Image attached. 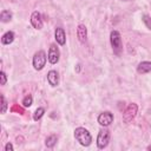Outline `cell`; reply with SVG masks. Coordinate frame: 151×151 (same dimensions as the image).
Wrapping results in <instances>:
<instances>
[{
  "label": "cell",
  "mask_w": 151,
  "mask_h": 151,
  "mask_svg": "<svg viewBox=\"0 0 151 151\" xmlns=\"http://www.w3.org/2000/svg\"><path fill=\"white\" fill-rule=\"evenodd\" d=\"M74 138L83 146H90L92 143L91 133L88 132V130H86L85 127H81V126H79L74 130Z\"/></svg>",
  "instance_id": "6da1fadb"
},
{
  "label": "cell",
  "mask_w": 151,
  "mask_h": 151,
  "mask_svg": "<svg viewBox=\"0 0 151 151\" xmlns=\"http://www.w3.org/2000/svg\"><path fill=\"white\" fill-rule=\"evenodd\" d=\"M110 42L112 46V51L116 55H120L123 52V42H122V35L117 29L111 31L110 33Z\"/></svg>",
  "instance_id": "7a4b0ae2"
},
{
  "label": "cell",
  "mask_w": 151,
  "mask_h": 151,
  "mask_svg": "<svg viewBox=\"0 0 151 151\" xmlns=\"http://www.w3.org/2000/svg\"><path fill=\"white\" fill-rule=\"evenodd\" d=\"M47 60H48V59H47V55H46L45 51L39 50V51H38V52H35V53H34V55H33L32 65H33L34 70L40 71V70H42V68L45 67V65H46V61H47Z\"/></svg>",
  "instance_id": "3957f363"
},
{
  "label": "cell",
  "mask_w": 151,
  "mask_h": 151,
  "mask_svg": "<svg viewBox=\"0 0 151 151\" xmlns=\"http://www.w3.org/2000/svg\"><path fill=\"white\" fill-rule=\"evenodd\" d=\"M110 137H111V133L107 129H101L99 132H98V136H97V146L98 149H105L110 142Z\"/></svg>",
  "instance_id": "277c9868"
},
{
  "label": "cell",
  "mask_w": 151,
  "mask_h": 151,
  "mask_svg": "<svg viewBox=\"0 0 151 151\" xmlns=\"http://www.w3.org/2000/svg\"><path fill=\"white\" fill-rule=\"evenodd\" d=\"M137 111H138V105L134 104V103H131L127 105V107L125 109V111L123 112V120L125 123H130L137 114Z\"/></svg>",
  "instance_id": "5b68a950"
},
{
  "label": "cell",
  "mask_w": 151,
  "mask_h": 151,
  "mask_svg": "<svg viewBox=\"0 0 151 151\" xmlns=\"http://www.w3.org/2000/svg\"><path fill=\"white\" fill-rule=\"evenodd\" d=\"M113 118H114V117H113V113H112V112H110V111H104V112L99 113L97 120H98V123H99L100 126L107 127V126H110V125L113 123Z\"/></svg>",
  "instance_id": "8992f818"
},
{
  "label": "cell",
  "mask_w": 151,
  "mask_h": 151,
  "mask_svg": "<svg viewBox=\"0 0 151 151\" xmlns=\"http://www.w3.org/2000/svg\"><path fill=\"white\" fill-rule=\"evenodd\" d=\"M60 58V51L58 48V46L55 44H51L50 48H48V53H47V59L51 64H57L59 61Z\"/></svg>",
  "instance_id": "52a82bcc"
},
{
  "label": "cell",
  "mask_w": 151,
  "mask_h": 151,
  "mask_svg": "<svg viewBox=\"0 0 151 151\" xmlns=\"http://www.w3.org/2000/svg\"><path fill=\"white\" fill-rule=\"evenodd\" d=\"M31 25L35 28V29H41L42 26H44V20H42V17L40 14V12L38 11H34L32 14H31Z\"/></svg>",
  "instance_id": "ba28073f"
},
{
  "label": "cell",
  "mask_w": 151,
  "mask_h": 151,
  "mask_svg": "<svg viewBox=\"0 0 151 151\" xmlns=\"http://www.w3.org/2000/svg\"><path fill=\"white\" fill-rule=\"evenodd\" d=\"M54 39L57 41V44L59 45H65L66 44V33L65 29L63 27H57L54 31Z\"/></svg>",
  "instance_id": "9c48e42d"
},
{
  "label": "cell",
  "mask_w": 151,
  "mask_h": 151,
  "mask_svg": "<svg viewBox=\"0 0 151 151\" xmlns=\"http://www.w3.org/2000/svg\"><path fill=\"white\" fill-rule=\"evenodd\" d=\"M77 37H78V40L81 42V44H85L86 40H87V28L84 24H79L78 27H77Z\"/></svg>",
  "instance_id": "30bf717a"
},
{
  "label": "cell",
  "mask_w": 151,
  "mask_h": 151,
  "mask_svg": "<svg viewBox=\"0 0 151 151\" xmlns=\"http://www.w3.org/2000/svg\"><path fill=\"white\" fill-rule=\"evenodd\" d=\"M47 81L53 87L58 86V84H59V74H58V72L54 71V70H51L47 73Z\"/></svg>",
  "instance_id": "8fae6325"
},
{
  "label": "cell",
  "mask_w": 151,
  "mask_h": 151,
  "mask_svg": "<svg viewBox=\"0 0 151 151\" xmlns=\"http://www.w3.org/2000/svg\"><path fill=\"white\" fill-rule=\"evenodd\" d=\"M151 71V61H142L138 64L137 66V72L139 74H145V73H149Z\"/></svg>",
  "instance_id": "7c38bea8"
},
{
  "label": "cell",
  "mask_w": 151,
  "mask_h": 151,
  "mask_svg": "<svg viewBox=\"0 0 151 151\" xmlns=\"http://www.w3.org/2000/svg\"><path fill=\"white\" fill-rule=\"evenodd\" d=\"M14 38H15V34L13 31H7L5 34H2L1 37V44L2 45H9L14 41Z\"/></svg>",
  "instance_id": "4fadbf2b"
},
{
  "label": "cell",
  "mask_w": 151,
  "mask_h": 151,
  "mask_svg": "<svg viewBox=\"0 0 151 151\" xmlns=\"http://www.w3.org/2000/svg\"><path fill=\"white\" fill-rule=\"evenodd\" d=\"M57 142H58V137H57L55 134H50V136L46 138V140H45V145H46L48 149H52V147L57 144Z\"/></svg>",
  "instance_id": "5bb4252c"
},
{
  "label": "cell",
  "mask_w": 151,
  "mask_h": 151,
  "mask_svg": "<svg viewBox=\"0 0 151 151\" xmlns=\"http://www.w3.org/2000/svg\"><path fill=\"white\" fill-rule=\"evenodd\" d=\"M0 20H1V22H8V21H11L12 20V13L9 11H7V9L1 11V13H0Z\"/></svg>",
  "instance_id": "9a60e30c"
},
{
  "label": "cell",
  "mask_w": 151,
  "mask_h": 151,
  "mask_svg": "<svg viewBox=\"0 0 151 151\" xmlns=\"http://www.w3.org/2000/svg\"><path fill=\"white\" fill-rule=\"evenodd\" d=\"M44 114H45V109H44V107H38V109L34 111L33 119H34L35 122H38V120H40V119L42 118Z\"/></svg>",
  "instance_id": "2e32d148"
},
{
  "label": "cell",
  "mask_w": 151,
  "mask_h": 151,
  "mask_svg": "<svg viewBox=\"0 0 151 151\" xmlns=\"http://www.w3.org/2000/svg\"><path fill=\"white\" fill-rule=\"evenodd\" d=\"M32 103H33V98L31 94H27L26 97H24V99H22V106L24 107H29L32 105Z\"/></svg>",
  "instance_id": "e0dca14e"
},
{
  "label": "cell",
  "mask_w": 151,
  "mask_h": 151,
  "mask_svg": "<svg viewBox=\"0 0 151 151\" xmlns=\"http://www.w3.org/2000/svg\"><path fill=\"white\" fill-rule=\"evenodd\" d=\"M142 20H143V22L145 24V26H146L149 29H151V17L147 15V14H143V15H142Z\"/></svg>",
  "instance_id": "ac0fdd59"
},
{
  "label": "cell",
  "mask_w": 151,
  "mask_h": 151,
  "mask_svg": "<svg viewBox=\"0 0 151 151\" xmlns=\"http://www.w3.org/2000/svg\"><path fill=\"white\" fill-rule=\"evenodd\" d=\"M0 97H1V113H5L7 111V101H6V98L2 93Z\"/></svg>",
  "instance_id": "d6986e66"
},
{
  "label": "cell",
  "mask_w": 151,
  "mask_h": 151,
  "mask_svg": "<svg viewBox=\"0 0 151 151\" xmlns=\"http://www.w3.org/2000/svg\"><path fill=\"white\" fill-rule=\"evenodd\" d=\"M11 111H12V112H18V113H20V114H24V109L20 107L18 104H14V105L11 107Z\"/></svg>",
  "instance_id": "ffe728a7"
},
{
  "label": "cell",
  "mask_w": 151,
  "mask_h": 151,
  "mask_svg": "<svg viewBox=\"0 0 151 151\" xmlns=\"http://www.w3.org/2000/svg\"><path fill=\"white\" fill-rule=\"evenodd\" d=\"M6 83H7V76L5 71H1L0 72V85H6Z\"/></svg>",
  "instance_id": "44dd1931"
},
{
  "label": "cell",
  "mask_w": 151,
  "mask_h": 151,
  "mask_svg": "<svg viewBox=\"0 0 151 151\" xmlns=\"http://www.w3.org/2000/svg\"><path fill=\"white\" fill-rule=\"evenodd\" d=\"M4 150H5V151H13V150H14V146H13V144H12L11 142H8V143H6Z\"/></svg>",
  "instance_id": "7402d4cb"
},
{
  "label": "cell",
  "mask_w": 151,
  "mask_h": 151,
  "mask_svg": "<svg viewBox=\"0 0 151 151\" xmlns=\"http://www.w3.org/2000/svg\"><path fill=\"white\" fill-rule=\"evenodd\" d=\"M147 150H151V145H150V146H147Z\"/></svg>",
  "instance_id": "603a6c76"
},
{
  "label": "cell",
  "mask_w": 151,
  "mask_h": 151,
  "mask_svg": "<svg viewBox=\"0 0 151 151\" xmlns=\"http://www.w3.org/2000/svg\"><path fill=\"white\" fill-rule=\"evenodd\" d=\"M123 1H130V0H123Z\"/></svg>",
  "instance_id": "cb8c5ba5"
}]
</instances>
